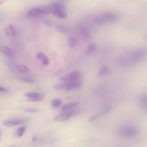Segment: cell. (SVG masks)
Here are the masks:
<instances>
[{
  "label": "cell",
  "mask_w": 147,
  "mask_h": 147,
  "mask_svg": "<svg viewBox=\"0 0 147 147\" xmlns=\"http://www.w3.org/2000/svg\"><path fill=\"white\" fill-rule=\"evenodd\" d=\"M118 20V16L110 12H105L96 17L94 21L98 25H103L106 23L113 22Z\"/></svg>",
  "instance_id": "cell-1"
},
{
  "label": "cell",
  "mask_w": 147,
  "mask_h": 147,
  "mask_svg": "<svg viewBox=\"0 0 147 147\" xmlns=\"http://www.w3.org/2000/svg\"><path fill=\"white\" fill-rule=\"evenodd\" d=\"M118 134L122 137H133L138 133L137 129L133 125H125L118 130Z\"/></svg>",
  "instance_id": "cell-2"
},
{
  "label": "cell",
  "mask_w": 147,
  "mask_h": 147,
  "mask_svg": "<svg viewBox=\"0 0 147 147\" xmlns=\"http://www.w3.org/2000/svg\"><path fill=\"white\" fill-rule=\"evenodd\" d=\"M147 55L146 50L139 49L133 52L129 56V61L130 63H136L143 59Z\"/></svg>",
  "instance_id": "cell-3"
},
{
  "label": "cell",
  "mask_w": 147,
  "mask_h": 147,
  "mask_svg": "<svg viewBox=\"0 0 147 147\" xmlns=\"http://www.w3.org/2000/svg\"><path fill=\"white\" fill-rule=\"evenodd\" d=\"M81 80L80 79V76L77 78L76 79L65 82V89L67 91L73 90L79 88L81 84Z\"/></svg>",
  "instance_id": "cell-4"
},
{
  "label": "cell",
  "mask_w": 147,
  "mask_h": 147,
  "mask_svg": "<svg viewBox=\"0 0 147 147\" xmlns=\"http://www.w3.org/2000/svg\"><path fill=\"white\" fill-rule=\"evenodd\" d=\"M78 29L82 37L84 40H88L90 38V33L87 28L83 24H79L78 25Z\"/></svg>",
  "instance_id": "cell-5"
},
{
  "label": "cell",
  "mask_w": 147,
  "mask_h": 147,
  "mask_svg": "<svg viewBox=\"0 0 147 147\" xmlns=\"http://www.w3.org/2000/svg\"><path fill=\"white\" fill-rule=\"evenodd\" d=\"M79 76V73L78 71H72L69 72L67 75H65L62 77H61L60 80L64 82H67L72 80H74Z\"/></svg>",
  "instance_id": "cell-6"
},
{
  "label": "cell",
  "mask_w": 147,
  "mask_h": 147,
  "mask_svg": "<svg viewBox=\"0 0 147 147\" xmlns=\"http://www.w3.org/2000/svg\"><path fill=\"white\" fill-rule=\"evenodd\" d=\"M72 114H73L72 111L70 110L65 111V112H64L63 113L56 116L55 117V120L58 122H63V121H67L72 116Z\"/></svg>",
  "instance_id": "cell-7"
},
{
  "label": "cell",
  "mask_w": 147,
  "mask_h": 147,
  "mask_svg": "<svg viewBox=\"0 0 147 147\" xmlns=\"http://www.w3.org/2000/svg\"><path fill=\"white\" fill-rule=\"evenodd\" d=\"M24 122L23 120L21 119H10L5 121L3 122V124L6 127H11L14 126H16L18 125H20Z\"/></svg>",
  "instance_id": "cell-8"
},
{
  "label": "cell",
  "mask_w": 147,
  "mask_h": 147,
  "mask_svg": "<svg viewBox=\"0 0 147 147\" xmlns=\"http://www.w3.org/2000/svg\"><path fill=\"white\" fill-rule=\"evenodd\" d=\"M28 14L31 17H39L44 14V13L41 8L40 7H38L29 10L28 11Z\"/></svg>",
  "instance_id": "cell-9"
},
{
  "label": "cell",
  "mask_w": 147,
  "mask_h": 147,
  "mask_svg": "<svg viewBox=\"0 0 147 147\" xmlns=\"http://www.w3.org/2000/svg\"><path fill=\"white\" fill-rule=\"evenodd\" d=\"M140 103L142 110L147 113V95H143L140 97Z\"/></svg>",
  "instance_id": "cell-10"
},
{
  "label": "cell",
  "mask_w": 147,
  "mask_h": 147,
  "mask_svg": "<svg viewBox=\"0 0 147 147\" xmlns=\"http://www.w3.org/2000/svg\"><path fill=\"white\" fill-rule=\"evenodd\" d=\"M0 51L3 54L6 55V56L12 57L14 55L13 51L10 48H9L8 47H7L6 45L1 46Z\"/></svg>",
  "instance_id": "cell-11"
},
{
  "label": "cell",
  "mask_w": 147,
  "mask_h": 147,
  "mask_svg": "<svg viewBox=\"0 0 147 147\" xmlns=\"http://www.w3.org/2000/svg\"><path fill=\"white\" fill-rule=\"evenodd\" d=\"M36 57L38 59L40 60L42 63L45 65H47L49 64V61L48 58L47 57V56L43 53L41 52H39L36 54Z\"/></svg>",
  "instance_id": "cell-12"
},
{
  "label": "cell",
  "mask_w": 147,
  "mask_h": 147,
  "mask_svg": "<svg viewBox=\"0 0 147 147\" xmlns=\"http://www.w3.org/2000/svg\"><path fill=\"white\" fill-rule=\"evenodd\" d=\"M54 16H55L57 17H59L61 19H65L67 18V15L65 13V12L64 11V10H55L53 9L52 13Z\"/></svg>",
  "instance_id": "cell-13"
},
{
  "label": "cell",
  "mask_w": 147,
  "mask_h": 147,
  "mask_svg": "<svg viewBox=\"0 0 147 147\" xmlns=\"http://www.w3.org/2000/svg\"><path fill=\"white\" fill-rule=\"evenodd\" d=\"M78 104V102H71V103H66L65 105H64L62 107H61V110L63 111H68L72 109H73L74 107H76Z\"/></svg>",
  "instance_id": "cell-14"
},
{
  "label": "cell",
  "mask_w": 147,
  "mask_h": 147,
  "mask_svg": "<svg viewBox=\"0 0 147 147\" xmlns=\"http://www.w3.org/2000/svg\"><path fill=\"white\" fill-rule=\"evenodd\" d=\"M55 29L56 31L60 33H65L68 32V28L67 26H65L63 25H56L55 26Z\"/></svg>",
  "instance_id": "cell-15"
},
{
  "label": "cell",
  "mask_w": 147,
  "mask_h": 147,
  "mask_svg": "<svg viewBox=\"0 0 147 147\" xmlns=\"http://www.w3.org/2000/svg\"><path fill=\"white\" fill-rule=\"evenodd\" d=\"M96 50V45L95 44H93V43H91L90 44L88 45L86 51V52L85 53L87 55H90L91 54H92V53H94Z\"/></svg>",
  "instance_id": "cell-16"
},
{
  "label": "cell",
  "mask_w": 147,
  "mask_h": 147,
  "mask_svg": "<svg viewBox=\"0 0 147 147\" xmlns=\"http://www.w3.org/2000/svg\"><path fill=\"white\" fill-rule=\"evenodd\" d=\"M5 33L9 36H14L15 34V30H14V27L11 25H8L5 28Z\"/></svg>",
  "instance_id": "cell-17"
},
{
  "label": "cell",
  "mask_w": 147,
  "mask_h": 147,
  "mask_svg": "<svg viewBox=\"0 0 147 147\" xmlns=\"http://www.w3.org/2000/svg\"><path fill=\"white\" fill-rule=\"evenodd\" d=\"M109 72V68L108 67H107L106 65H103L100 68V70L98 72V76H104L105 75H106L107 74H108Z\"/></svg>",
  "instance_id": "cell-18"
},
{
  "label": "cell",
  "mask_w": 147,
  "mask_h": 147,
  "mask_svg": "<svg viewBox=\"0 0 147 147\" xmlns=\"http://www.w3.org/2000/svg\"><path fill=\"white\" fill-rule=\"evenodd\" d=\"M51 7L53 9H55V10H64L65 8L63 4L59 2H54V3H52Z\"/></svg>",
  "instance_id": "cell-19"
},
{
  "label": "cell",
  "mask_w": 147,
  "mask_h": 147,
  "mask_svg": "<svg viewBox=\"0 0 147 147\" xmlns=\"http://www.w3.org/2000/svg\"><path fill=\"white\" fill-rule=\"evenodd\" d=\"M62 100L59 98H56L51 102V106L54 108L59 107L62 104Z\"/></svg>",
  "instance_id": "cell-20"
},
{
  "label": "cell",
  "mask_w": 147,
  "mask_h": 147,
  "mask_svg": "<svg viewBox=\"0 0 147 147\" xmlns=\"http://www.w3.org/2000/svg\"><path fill=\"white\" fill-rule=\"evenodd\" d=\"M112 109V106L111 105H106L105 106H104L102 110H101V112H100V114L102 115H105V114H107L108 113H109Z\"/></svg>",
  "instance_id": "cell-21"
},
{
  "label": "cell",
  "mask_w": 147,
  "mask_h": 147,
  "mask_svg": "<svg viewBox=\"0 0 147 147\" xmlns=\"http://www.w3.org/2000/svg\"><path fill=\"white\" fill-rule=\"evenodd\" d=\"M17 69L22 73H26L28 72V68L25 65L22 64H18L16 66Z\"/></svg>",
  "instance_id": "cell-22"
},
{
  "label": "cell",
  "mask_w": 147,
  "mask_h": 147,
  "mask_svg": "<svg viewBox=\"0 0 147 147\" xmlns=\"http://www.w3.org/2000/svg\"><path fill=\"white\" fill-rule=\"evenodd\" d=\"M44 95L42 94H39V95L38 96H37L36 97L34 98H32V99H28V100L29 102H39L42 100L44 99Z\"/></svg>",
  "instance_id": "cell-23"
},
{
  "label": "cell",
  "mask_w": 147,
  "mask_h": 147,
  "mask_svg": "<svg viewBox=\"0 0 147 147\" xmlns=\"http://www.w3.org/2000/svg\"><path fill=\"white\" fill-rule=\"evenodd\" d=\"M77 44V40L74 37H71L68 40V45L71 48H73L75 47Z\"/></svg>",
  "instance_id": "cell-24"
},
{
  "label": "cell",
  "mask_w": 147,
  "mask_h": 147,
  "mask_svg": "<svg viewBox=\"0 0 147 147\" xmlns=\"http://www.w3.org/2000/svg\"><path fill=\"white\" fill-rule=\"evenodd\" d=\"M40 93L38 92H26L25 94V96L29 99H32L36 97L39 95Z\"/></svg>",
  "instance_id": "cell-25"
},
{
  "label": "cell",
  "mask_w": 147,
  "mask_h": 147,
  "mask_svg": "<svg viewBox=\"0 0 147 147\" xmlns=\"http://www.w3.org/2000/svg\"><path fill=\"white\" fill-rule=\"evenodd\" d=\"M25 131V127L24 126H21L20 127L17 131H16V134L18 136V137H22L23 136V134H24Z\"/></svg>",
  "instance_id": "cell-26"
},
{
  "label": "cell",
  "mask_w": 147,
  "mask_h": 147,
  "mask_svg": "<svg viewBox=\"0 0 147 147\" xmlns=\"http://www.w3.org/2000/svg\"><path fill=\"white\" fill-rule=\"evenodd\" d=\"M23 111L26 113H37L38 112V109L34 108V107H26L23 109Z\"/></svg>",
  "instance_id": "cell-27"
},
{
  "label": "cell",
  "mask_w": 147,
  "mask_h": 147,
  "mask_svg": "<svg viewBox=\"0 0 147 147\" xmlns=\"http://www.w3.org/2000/svg\"><path fill=\"white\" fill-rule=\"evenodd\" d=\"M65 83H60L57 84L55 86V88L58 90H61V89H65Z\"/></svg>",
  "instance_id": "cell-28"
},
{
  "label": "cell",
  "mask_w": 147,
  "mask_h": 147,
  "mask_svg": "<svg viewBox=\"0 0 147 147\" xmlns=\"http://www.w3.org/2000/svg\"><path fill=\"white\" fill-rule=\"evenodd\" d=\"M21 80L24 82H28V83L33 82V80L32 78H28V77H22L21 78Z\"/></svg>",
  "instance_id": "cell-29"
},
{
  "label": "cell",
  "mask_w": 147,
  "mask_h": 147,
  "mask_svg": "<svg viewBox=\"0 0 147 147\" xmlns=\"http://www.w3.org/2000/svg\"><path fill=\"white\" fill-rule=\"evenodd\" d=\"M98 117H99V114H98L93 115L92 116H91V117L89 118L88 121H89V122H92V121L96 120Z\"/></svg>",
  "instance_id": "cell-30"
},
{
  "label": "cell",
  "mask_w": 147,
  "mask_h": 147,
  "mask_svg": "<svg viewBox=\"0 0 147 147\" xmlns=\"http://www.w3.org/2000/svg\"><path fill=\"white\" fill-rule=\"evenodd\" d=\"M43 22L44 23V24H45L46 25L49 26H52V22H51L50 20H47V19L44 20L43 21Z\"/></svg>",
  "instance_id": "cell-31"
},
{
  "label": "cell",
  "mask_w": 147,
  "mask_h": 147,
  "mask_svg": "<svg viewBox=\"0 0 147 147\" xmlns=\"http://www.w3.org/2000/svg\"><path fill=\"white\" fill-rule=\"evenodd\" d=\"M7 91V89L5 87L0 86V92H5Z\"/></svg>",
  "instance_id": "cell-32"
},
{
  "label": "cell",
  "mask_w": 147,
  "mask_h": 147,
  "mask_svg": "<svg viewBox=\"0 0 147 147\" xmlns=\"http://www.w3.org/2000/svg\"><path fill=\"white\" fill-rule=\"evenodd\" d=\"M7 0H0V5H1L2 4H3V3L6 2Z\"/></svg>",
  "instance_id": "cell-33"
}]
</instances>
